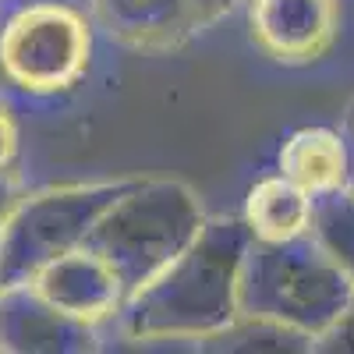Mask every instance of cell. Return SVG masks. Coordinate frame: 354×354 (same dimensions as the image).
Instances as JSON below:
<instances>
[{"mask_svg": "<svg viewBox=\"0 0 354 354\" xmlns=\"http://www.w3.org/2000/svg\"><path fill=\"white\" fill-rule=\"evenodd\" d=\"M248 241L241 216H205L188 248L124 298L110 319L117 337L135 344H198L223 330L238 315V273Z\"/></svg>", "mask_w": 354, "mask_h": 354, "instance_id": "cell-1", "label": "cell"}, {"mask_svg": "<svg viewBox=\"0 0 354 354\" xmlns=\"http://www.w3.org/2000/svg\"><path fill=\"white\" fill-rule=\"evenodd\" d=\"M354 298V277L308 234L283 245L248 241L238 273V315L277 322L319 344Z\"/></svg>", "mask_w": 354, "mask_h": 354, "instance_id": "cell-2", "label": "cell"}, {"mask_svg": "<svg viewBox=\"0 0 354 354\" xmlns=\"http://www.w3.org/2000/svg\"><path fill=\"white\" fill-rule=\"evenodd\" d=\"M202 223L205 213L188 185L131 181L96 220L85 248L103 255L131 294L185 252Z\"/></svg>", "mask_w": 354, "mask_h": 354, "instance_id": "cell-3", "label": "cell"}, {"mask_svg": "<svg viewBox=\"0 0 354 354\" xmlns=\"http://www.w3.org/2000/svg\"><path fill=\"white\" fill-rule=\"evenodd\" d=\"M128 185L100 181L21 195L0 227V287L32 280L50 259L82 248L106 205Z\"/></svg>", "mask_w": 354, "mask_h": 354, "instance_id": "cell-4", "label": "cell"}, {"mask_svg": "<svg viewBox=\"0 0 354 354\" xmlns=\"http://www.w3.org/2000/svg\"><path fill=\"white\" fill-rule=\"evenodd\" d=\"M93 64V25L61 0H36L0 25V75L28 96H61Z\"/></svg>", "mask_w": 354, "mask_h": 354, "instance_id": "cell-5", "label": "cell"}, {"mask_svg": "<svg viewBox=\"0 0 354 354\" xmlns=\"http://www.w3.org/2000/svg\"><path fill=\"white\" fill-rule=\"evenodd\" d=\"M248 36L277 64L322 61L340 36V0H245Z\"/></svg>", "mask_w": 354, "mask_h": 354, "instance_id": "cell-6", "label": "cell"}, {"mask_svg": "<svg viewBox=\"0 0 354 354\" xmlns=\"http://www.w3.org/2000/svg\"><path fill=\"white\" fill-rule=\"evenodd\" d=\"M100 330L53 308L32 283L0 287V351L4 354H88Z\"/></svg>", "mask_w": 354, "mask_h": 354, "instance_id": "cell-7", "label": "cell"}, {"mask_svg": "<svg viewBox=\"0 0 354 354\" xmlns=\"http://www.w3.org/2000/svg\"><path fill=\"white\" fill-rule=\"evenodd\" d=\"M28 283H32L53 308H61L64 315L88 322V326H96V330H103L106 322L121 312V305L128 298V290H124L121 277L113 273V266L85 245L68 252V255L50 259Z\"/></svg>", "mask_w": 354, "mask_h": 354, "instance_id": "cell-8", "label": "cell"}, {"mask_svg": "<svg viewBox=\"0 0 354 354\" xmlns=\"http://www.w3.org/2000/svg\"><path fill=\"white\" fill-rule=\"evenodd\" d=\"M96 21L128 46H174L198 32L192 0H93Z\"/></svg>", "mask_w": 354, "mask_h": 354, "instance_id": "cell-9", "label": "cell"}, {"mask_svg": "<svg viewBox=\"0 0 354 354\" xmlns=\"http://www.w3.org/2000/svg\"><path fill=\"white\" fill-rule=\"evenodd\" d=\"M241 223L248 238L262 245H283L294 238H305L312 223V195L280 170L270 177H259L245 195Z\"/></svg>", "mask_w": 354, "mask_h": 354, "instance_id": "cell-10", "label": "cell"}, {"mask_svg": "<svg viewBox=\"0 0 354 354\" xmlns=\"http://www.w3.org/2000/svg\"><path fill=\"white\" fill-rule=\"evenodd\" d=\"M277 170L308 195H322L347 185V138L337 128H298L280 145Z\"/></svg>", "mask_w": 354, "mask_h": 354, "instance_id": "cell-11", "label": "cell"}, {"mask_svg": "<svg viewBox=\"0 0 354 354\" xmlns=\"http://www.w3.org/2000/svg\"><path fill=\"white\" fill-rule=\"evenodd\" d=\"M308 238L326 252L347 277H354V195L347 188L312 195Z\"/></svg>", "mask_w": 354, "mask_h": 354, "instance_id": "cell-12", "label": "cell"}, {"mask_svg": "<svg viewBox=\"0 0 354 354\" xmlns=\"http://www.w3.org/2000/svg\"><path fill=\"white\" fill-rule=\"evenodd\" d=\"M198 351H230V354H252V351H315V340L294 333L287 326H277V322H266L255 315H234L223 330H216L213 337H205L195 344Z\"/></svg>", "mask_w": 354, "mask_h": 354, "instance_id": "cell-13", "label": "cell"}, {"mask_svg": "<svg viewBox=\"0 0 354 354\" xmlns=\"http://www.w3.org/2000/svg\"><path fill=\"white\" fill-rule=\"evenodd\" d=\"M315 351H326V354H354V298L351 305L340 312V319L333 326L319 337Z\"/></svg>", "mask_w": 354, "mask_h": 354, "instance_id": "cell-14", "label": "cell"}, {"mask_svg": "<svg viewBox=\"0 0 354 354\" xmlns=\"http://www.w3.org/2000/svg\"><path fill=\"white\" fill-rule=\"evenodd\" d=\"M18 156V128L8 117V110L0 106V170H8Z\"/></svg>", "mask_w": 354, "mask_h": 354, "instance_id": "cell-15", "label": "cell"}, {"mask_svg": "<svg viewBox=\"0 0 354 354\" xmlns=\"http://www.w3.org/2000/svg\"><path fill=\"white\" fill-rule=\"evenodd\" d=\"M234 4H241V0H192V11H195V28H205L213 25L220 15H227Z\"/></svg>", "mask_w": 354, "mask_h": 354, "instance_id": "cell-16", "label": "cell"}, {"mask_svg": "<svg viewBox=\"0 0 354 354\" xmlns=\"http://www.w3.org/2000/svg\"><path fill=\"white\" fill-rule=\"evenodd\" d=\"M18 198H21V192H18V185L11 181V174L0 170V227H4V220L11 216V209L18 205Z\"/></svg>", "mask_w": 354, "mask_h": 354, "instance_id": "cell-17", "label": "cell"}, {"mask_svg": "<svg viewBox=\"0 0 354 354\" xmlns=\"http://www.w3.org/2000/svg\"><path fill=\"white\" fill-rule=\"evenodd\" d=\"M344 138H347V192L354 195V121L344 124Z\"/></svg>", "mask_w": 354, "mask_h": 354, "instance_id": "cell-18", "label": "cell"}, {"mask_svg": "<svg viewBox=\"0 0 354 354\" xmlns=\"http://www.w3.org/2000/svg\"><path fill=\"white\" fill-rule=\"evenodd\" d=\"M347 121H354V103H351V110H347Z\"/></svg>", "mask_w": 354, "mask_h": 354, "instance_id": "cell-19", "label": "cell"}]
</instances>
